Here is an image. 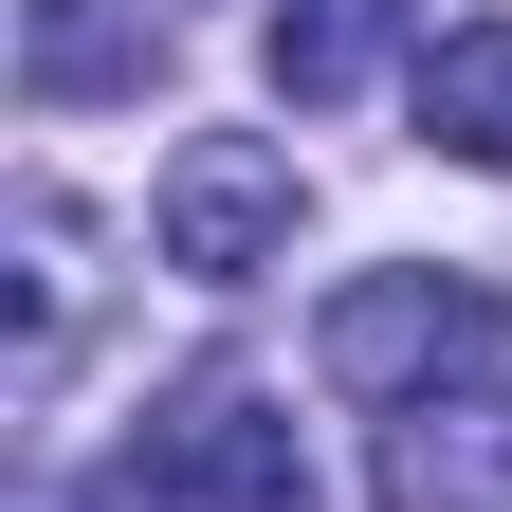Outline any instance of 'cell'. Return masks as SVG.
<instances>
[{
  "instance_id": "cell-1",
  "label": "cell",
  "mask_w": 512,
  "mask_h": 512,
  "mask_svg": "<svg viewBox=\"0 0 512 512\" xmlns=\"http://www.w3.org/2000/svg\"><path fill=\"white\" fill-rule=\"evenodd\" d=\"M92 512H330V494H311V439L256 366H183L92 458Z\"/></svg>"
},
{
  "instance_id": "cell-2",
  "label": "cell",
  "mask_w": 512,
  "mask_h": 512,
  "mask_svg": "<svg viewBox=\"0 0 512 512\" xmlns=\"http://www.w3.org/2000/svg\"><path fill=\"white\" fill-rule=\"evenodd\" d=\"M494 348H512V293H494V275H348L330 330H311V366H330L348 403H384V421L494 384Z\"/></svg>"
},
{
  "instance_id": "cell-3",
  "label": "cell",
  "mask_w": 512,
  "mask_h": 512,
  "mask_svg": "<svg viewBox=\"0 0 512 512\" xmlns=\"http://www.w3.org/2000/svg\"><path fill=\"white\" fill-rule=\"evenodd\" d=\"M293 220H311L293 147H256V128H183V147H165V202H147L165 275H202V293H256V275L293 256Z\"/></svg>"
},
{
  "instance_id": "cell-4",
  "label": "cell",
  "mask_w": 512,
  "mask_h": 512,
  "mask_svg": "<svg viewBox=\"0 0 512 512\" xmlns=\"http://www.w3.org/2000/svg\"><path fill=\"white\" fill-rule=\"evenodd\" d=\"M384 512H512V384H458V403H403L366 458Z\"/></svg>"
},
{
  "instance_id": "cell-5",
  "label": "cell",
  "mask_w": 512,
  "mask_h": 512,
  "mask_svg": "<svg viewBox=\"0 0 512 512\" xmlns=\"http://www.w3.org/2000/svg\"><path fill=\"white\" fill-rule=\"evenodd\" d=\"M147 19H128V0H19V92L37 110H92V92H147Z\"/></svg>"
},
{
  "instance_id": "cell-6",
  "label": "cell",
  "mask_w": 512,
  "mask_h": 512,
  "mask_svg": "<svg viewBox=\"0 0 512 512\" xmlns=\"http://www.w3.org/2000/svg\"><path fill=\"white\" fill-rule=\"evenodd\" d=\"M0 238H19V403H37V384L74 366V311H92V220L55 202V183H19Z\"/></svg>"
},
{
  "instance_id": "cell-7",
  "label": "cell",
  "mask_w": 512,
  "mask_h": 512,
  "mask_svg": "<svg viewBox=\"0 0 512 512\" xmlns=\"http://www.w3.org/2000/svg\"><path fill=\"white\" fill-rule=\"evenodd\" d=\"M421 0H275V110H348L384 55H403Z\"/></svg>"
},
{
  "instance_id": "cell-8",
  "label": "cell",
  "mask_w": 512,
  "mask_h": 512,
  "mask_svg": "<svg viewBox=\"0 0 512 512\" xmlns=\"http://www.w3.org/2000/svg\"><path fill=\"white\" fill-rule=\"evenodd\" d=\"M421 147L512 165V19H458V37L421 55Z\"/></svg>"
}]
</instances>
